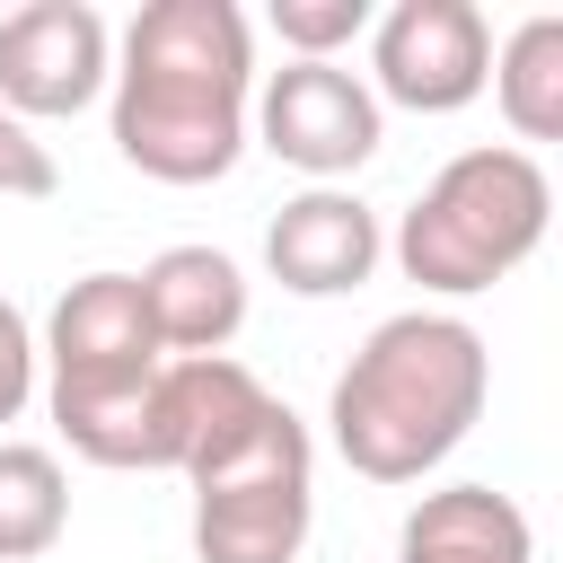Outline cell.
<instances>
[{
	"label": "cell",
	"instance_id": "6da1fadb",
	"mask_svg": "<svg viewBox=\"0 0 563 563\" xmlns=\"http://www.w3.org/2000/svg\"><path fill=\"white\" fill-rule=\"evenodd\" d=\"M255 44L229 0H150L114 53V150L158 185H220L246 150Z\"/></svg>",
	"mask_w": 563,
	"mask_h": 563
},
{
	"label": "cell",
	"instance_id": "7a4b0ae2",
	"mask_svg": "<svg viewBox=\"0 0 563 563\" xmlns=\"http://www.w3.org/2000/svg\"><path fill=\"white\" fill-rule=\"evenodd\" d=\"M493 396V352L466 317L449 308H405L369 325V343L343 361L325 396L334 457L369 484H422L484 413Z\"/></svg>",
	"mask_w": 563,
	"mask_h": 563
},
{
	"label": "cell",
	"instance_id": "3957f363",
	"mask_svg": "<svg viewBox=\"0 0 563 563\" xmlns=\"http://www.w3.org/2000/svg\"><path fill=\"white\" fill-rule=\"evenodd\" d=\"M545 220H554L545 167L510 141H484V150H457L413 194V211L396 220V264H405V282H422L440 299H466V290H493L501 273H519L545 246Z\"/></svg>",
	"mask_w": 563,
	"mask_h": 563
},
{
	"label": "cell",
	"instance_id": "277c9868",
	"mask_svg": "<svg viewBox=\"0 0 563 563\" xmlns=\"http://www.w3.org/2000/svg\"><path fill=\"white\" fill-rule=\"evenodd\" d=\"M194 554L202 563H290L317 519V449L308 422L273 396L229 449H211L194 475Z\"/></svg>",
	"mask_w": 563,
	"mask_h": 563
},
{
	"label": "cell",
	"instance_id": "5b68a950",
	"mask_svg": "<svg viewBox=\"0 0 563 563\" xmlns=\"http://www.w3.org/2000/svg\"><path fill=\"white\" fill-rule=\"evenodd\" d=\"M493 79V26L475 0H396L369 18V97L405 114H457Z\"/></svg>",
	"mask_w": 563,
	"mask_h": 563
},
{
	"label": "cell",
	"instance_id": "8992f818",
	"mask_svg": "<svg viewBox=\"0 0 563 563\" xmlns=\"http://www.w3.org/2000/svg\"><path fill=\"white\" fill-rule=\"evenodd\" d=\"M246 132H255L282 167L334 185V176H352V167L378 150L387 114H378V97H369L361 70H343V62H282V70L255 88Z\"/></svg>",
	"mask_w": 563,
	"mask_h": 563
},
{
	"label": "cell",
	"instance_id": "52a82bcc",
	"mask_svg": "<svg viewBox=\"0 0 563 563\" xmlns=\"http://www.w3.org/2000/svg\"><path fill=\"white\" fill-rule=\"evenodd\" d=\"M114 79V35L88 0H26L0 18V106L18 123H62Z\"/></svg>",
	"mask_w": 563,
	"mask_h": 563
},
{
	"label": "cell",
	"instance_id": "ba28073f",
	"mask_svg": "<svg viewBox=\"0 0 563 563\" xmlns=\"http://www.w3.org/2000/svg\"><path fill=\"white\" fill-rule=\"evenodd\" d=\"M378 211L361 202V194H343V185H308V194H290L282 211H273V229H264V264H273V282L282 290H299V299H343V290H361L369 273H378Z\"/></svg>",
	"mask_w": 563,
	"mask_h": 563
},
{
	"label": "cell",
	"instance_id": "9c48e42d",
	"mask_svg": "<svg viewBox=\"0 0 563 563\" xmlns=\"http://www.w3.org/2000/svg\"><path fill=\"white\" fill-rule=\"evenodd\" d=\"M35 361H53V378H141L167 352L150 334V308H141V282L132 273H79L53 299Z\"/></svg>",
	"mask_w": 563,
	"mask_h": 563
},
{
	"label": "cell",
	"instance_id": "30bf717a",
	"mask_svg": "<svg viewBox=\"0 0 563 563\" xmlns=\"http://www.w3.org/2000/svg\"><path fill=\"white\" fill-rule=\"evenodd\" d=\"M132 282H141V308H150V334H158L167 361L229 352V334L246 325V273L220 246H167Z\"/></svg>",
	"mask_w": 563,
	"mask_h": 563
},
{
	"label": "cell",
	"instance_id": "8fae6325",
	"mask_svg": "<svg viewBox=\"0 0 563 563\" xmlns=\"http://www.w3.org/2000/svg\"><path fill=\"white\" fill-rule=\"evenodd\" d=\"M273 405V387L229 361V352H202V361H158V475H194L211 449H229L255 413Z\"/></svg>",
	"mask_w": 563,
	"mask_h": 563
},
{
	"label": "cell",
	"instance_id": "7c38bea8",
	"mask_svg": "<svg viewBox=\"0 0 563 563\" xmlns=\"http://www.w3.org/2000/svg\"><path fill=\"white\" fill-rule=\"evenodd\" d=\"M396 563H537L528 510L493 484H449L422 493L396 528Z\"/></svg>",
	"mask_w": 563,
	"mask_h": 563
},
{
	"label": "cell",
	"instance_id": "4fadbf2b",
	"mask_svg": "<svg viewBox=\"0 0 563 563\" xmlns=\"http://www.w3.org/2000/svg\"><path fill=\"white\" fill-rule=\"evenodd\" d=\"M53 422L88 466H141L158 475V369L141 378H53Z\"/></svg>",
	"mask_w": 563,
	"mask_h": 563
},
{
	"label": "cell",
	"instance_id": "5bb4252c",
	"mask_svg": "<svg viewBox=\"0 0 563 563\" xmlns=\"http://www.w3.org/2000/svg\"><path fill=\"white\" fill-rule=\"evenodd\" d=\"M484 88L501 97V123L519 141H563V18L554 9L519 18L510 44L493 53V79Z\"/></svg>",
	"mask_w": 563,
	"mask_h": 563
},
{
	"label": "cell",
	"instance_id": "9a60e30c",
	"mask_svg": "<svg viewBox=\"0 0 563 563\" xmlns=\"http://www.w3.org/2000/svg\"><path fill=\"white\" fill-rule=\"evenodd\" d=\"M70 528V475L35 440H0V563L53 554Z\"/></svg>",
	"mask_w": 563,
	"mask_h": 563
},
{
	"label": "cell",
	"instance_id": "2e32d148",
	"mask_svg": "<svg viewBox=\"0 0 563 563\" xmlns=\"http://www.w3.org/2000/svg\"><path fill=\"white\" fill-rule=\"evenodd\" d=\"M273 35L290 62H334L352 35H369V0H273Z\"/></svg>",
	"mask_w": 563,
	"mask_h": 563
},
{
	"label": "cell",
	"instance_id": "e0dca14e",
	"mask_svg": "<svg viewBox=\"0 0 563 563\" xmlns=\"http://www.w3.org/2000/svg\"><path fill=\"white\" fill-rule=\"evenodd\" d=\"M53 185H62L53 150L35 141V123H18V114L0 106V194H18V202H44Z\"/></svg>",
	"mask_w": 563,
	"mask_h": 563
},
{
	"label": "cell",
	"instance_id": "ac0fdd59",
	"mask_svg": "<svg viewBox=\"0 0 563 563\" xmlns=\"http://www.w3.org/2000/svg\"><path fill=\"white\" fill-rule=\"evenodd\" d=\"M35 396V325L0 299V422H18Z\"/></svg>",
	"mask_w": 563,
	"mask_h": 563
}]
</instances>
